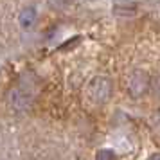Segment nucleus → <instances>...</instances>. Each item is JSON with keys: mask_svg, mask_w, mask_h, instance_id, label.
I'll return each mask as SVG.
<instances>
[{"mask_svg": "<svg viewBox=\"0 0 160 160\" xmlns=\"http://www.w3.org/2000/svg\"><path fill=\"white\" fill-rule=\"evenodd\" d=\"M110 90H112L110 81L106 79V78L99 76V78H95V79L90 83L88 94H90V97H92L94 104H101V102H104L110 97Z\"/></svg>", "mask_w": 160, "mask_h": 160, "instance_id": "nucleus-1", "label": "nucleus"}, {"mask_svg": "<svg viewBox=\"0 0 160 160\" xmlns=\"http://www.w3.org/2000/svg\"><path fill=\"white\" fill-rule=\"evenodd\" d=\"M149 158H160V153H153V155L149 157Z\"/></svg>", "mask_w": 160, "mask_h": 160, "instance_id": "nucleus-6", "label": "nucleus"}, {"mask_svg": "<svg viewBox=\"0 0 160 160\" xmlns=\"http://www.w3.org/2000/svg\"><path fill=\"white\" fill-rule=\"evenodd\" d=\"M38 20V11L32 6H29V8H23L22 11H20V15H18V23H20V27H22L23 31L31 29L34 23H36Z\"/></svg>", "mask_w": 160, "mask_h": 160, "instance_id": "nucleus-2", "label": "nucleus"}, {"mask_svg": "<svg viewBox=\"0 0 160 160\" xmlns=\"http://www.w3.org/2000/svg\"><path fill=\"white\" fill-rule=\"evenodd\" d=\"M95 158L97 160H113V158H117V155L112 149H99V151L95 153Z\"/></svg>", "mask_w": 160, "mask_h": 160, "instance_id": "nucleus-5", "label": "nucleus"}, {"mask_svg": "<svg viewBox=\"0 0 160 160\" xmlns=\"http://www.w3.org/2000/svg\"><path fill=\"white\" fill-rule=\"evenodd\" d=\"M9 99H11V104L18 110H25L31 104V95L25 94L22 88H15L9 95Z\"/></svg>", "mask_w": 160, "mask_h": 160, "instance_id": "nucleus-3", "label": "nucleus"}, {"mask_svg": "<svg viewBox=\"0 0 160 160\" xmlns=\"http://www.w3.org/2000/svg\"><path fill=\"white\" fill-rule=\"evenodd\" d=\"M158 90H160V81H158ZM158 94H160V92H158Z\"/></svg>", "mask_w": 160, "mask_h": 160, "instance_id": "nucleus-7", "label": "nucleus"}, {"mask_svg": "<svg viewBox=\"0 0 160 160\" xmlns=\"http://www.w3.org/2000/svg\"><path fill=\"white\" fill-rule=\"evenodd\" d=\"M130 88H131V94L133 95L144 94L146 90H148V76L144 72H135V76L131 78Z\"/></svg>", "mask_w": 160, "mask_h": 160, "instance_id": "nucleus-4", "label": "nucleus"}]
</instances>
